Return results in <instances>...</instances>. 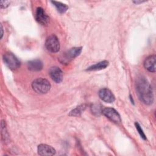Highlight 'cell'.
I'll list each match as a JSON object with an SVG mask.
<instances>
[{
    "label": "cell",
    "mask_w": 156,
    "mask_h": 156,
    "mask_svg": "<svg viewBox=\"0 0 156 156\" xmlns=\"http://www.w3.org/2000/svg\"><path fill=\"white\" fill-rule=\"evenodd\" d=\"M108 66V62L107 60H103L98 62L94 65H93L87 68V71H98L106 68Z\"/></svg>",
    "instance_id": "4fadbf2b"
},
{
    "label": "cell",
    "mask_w": 156,
    "mask_h": 156,
    "mask_svg": "<svg viewBox=\"0 0 156 156\" xmlns=\"http://www.w3.org/2000/svg\"><path fill=\"white\" fill-rule=\"evenodd\" d=\"M85 105H79V106L77 107L76 108L71 110L69 113V115L70 116H80V114L82 113V112L85 110Z\"/></svg>",
    "instance_id": "9a60e30c"
},
{
    "label": "cell",
    "mask_w": 156,
    "mask_h": 156,
    "mask_svg": "<svg viewBox=\"0 0 156 156\" xmlns=\"http://www.w3.org/2000/svg\"><path fill=\"white\" fill-rule=\"evenodd\" d=\"M91 111H92V113H93L94 114L98 115L101 113H102V109L101 108V107L100 105L94 104L91 107Z\"/></svg>",
    "instance_id": "2e32d148"
},
{
    "label": "cell",
    "mask_w": 156,
    "mask_h": 156,
    "mask_svg": "<svg viewBox=\"0 0 156 156\" xmlns=\"http://www.w3.org/2000/svg\"><path fill=\"white\" fill-rule=\"evenodd\" d=\"M135 127H136V129L137 130V131L138 132L139 134L140 135L141 137L143 139V140H146V135L143 130V129H141V126H140V124L138 123V122H135Z\"/></svg>",
    "instance_id": "e0dca14e"
},
{
    "label": "cell",
    "mask_w": 156,
    "mask_h": 156,
    "mask_svg": "<svg viewBox=\"0 0 156 156\" xmlns=\"http://www.w3.org/2000/svg\"><path fill=\"white\" fill-rule=\"evenodd\" d=\"M32 89L40 94H44L48 93L51 89V84L49 82L44 78H37L32 83Z\"/></svg>",
    "instance_id": "3957f363"
},
{
    "label": "cell",
    "mask_w": 156,
    "mask_h": 156,
    "mask_svg": "<svg viewBox=\"0 0 156 156\" xmlns=\"http://www.w3.org/2000/svg\"><path fill=\"white\" fill-rule=\"evenodd\" d=\"M51 2L54 5V6L56 7L57 10L58 12L60 13H65L68 9V6L65 4H63L60 2L57 1H51Z\"/></svg>",
    "instance_id": "5bb4252c"
},
{
    "label": "cell",
    "mask_w": 156,
    "mask_h": 156,
    "mask_svg": "<svg viewBox=\"0 0 156 156\" xmlns=\"http://www.w3.org/2000/svg\"><path fill=\"white\" fill-rule=\"evenodd\" d=\"M35 17L37 21L42 25H45L49 22V16H48L44 9L40 7L37 9Z\"/></svg>",
    "instance_id": "ba28073f"
},
{
    "label": "cell",
    "mask_w": 156,
    "mask_h": 156,
    "mask_svg": "<svg viewBox=\"0 0 156 156\" xmlns=\"http://www.w3.org/2000/svg\"><path fill=\"white\" fill-rule=\"evenodd\" d=\"M43 67L42 62L38 59L32 60L27 63V68L32 71H40L43 69Z\"/></svg>",
    "instance_id": "7c38bea8"
},
{
    "label": "cell",
    "mask_w": 156,
    "mask_h": 156,
    "mask_svg": "<svg viewBox=\"0 0 156 156\" xmlns=\"http://www.w3.org/2000/svg\"><path fill=\"white\" fill-rule=\"evenodd\" d=\"M38 154L40 155H53L55 154V150L52 146L46 144H41L38 146Z\"/></svg>",
    "instance_id": "30bf717a"
},
{
    "label": "cell",
    "mask_w": 156,
    "mask_h": 156,
    "mask_svg": "<svg viewBox=\"0 0 156 156\" xmlns=\"http://www.w3.org/2000/svg\"><path fill=\"white\" fill-rule=\"evenodd\" d=\"M145 1H133L134 3L135 4H140V3H142V2H144Z\"/></svg>",
    "instance_id": "d6986e66"
},
{
    "label": "cell",
    "mask_w": 156,
    "mask_h": 156,
    "mask_svg": "<svg viewBox=\"0 0 156 156\" xmlns=\"http://www.w3.org/2000/svg\"><path fill=\"white\" fill-rule=\"evenodd\" d=\"M82 47H74L62 53L59 57V62L62 64H68L74 58L79 56L82 52Z\"/></svg>",
    "instance_id": "7a4b0ae2"
},
{
    "label": "cell",
    "mask_w": 156,
    "mask_h": 156,
    "mask_svg": "<svg viewBox=\"0 0 156 156\" xmlns=\"http://www.w3.org/2000/svg\"><path fill=\"white\" fill-rule=\"evenodd\" d=\"M4 64L10 69L15 70L20 66V62L18 58L12 52H6L3 55Z\"/></svg>",
    "instance_id": "277c9868"
},
{
    "label": "cell",
    "mask_w": 156,
    "mask_h": 156,
    "mask_svg": "<svg viewBox=\"0 0 156 156\" xmlns=\"http://www.w3.org/2000/svg\"><path fill=\"white\" fill-rule=\"evenodd\" d=\"M99 98L104 102L112 103L115 101V98L112 92L108 88H104L101 89L98 92Z\"/></svg>",
    "instance_id": "52a82bcc"
},
{
    "label": "cell",
    "mask_w": 156,
    "mask_h": 156,
    "mask_svg": "<svg viewBox=\"0 0 156 156\" xmlns=\"http://www.w3.org/2000/svg\"><path fill=\"white\" fill-rule=\"evenodd\" d=\"M45 47L51 52H57L60 49V42L58 38L54 35L48 37L45 41Z\"/></svg>",
    "instance_id": "5b68a950"
},
{
    "label": "cell",
    "mask_w": 156,
    "mask_h": 156,
    "mask_svg": "<svg viewBox=\"0 0 156 156\" xmlns=\"http://www.w3.org/2000/svg\"><path fill=\"white\" fill-rule=\"evenodd\" d=\"M49 74L51 78L56 83H60L63 80V72L60 68L57 66L50 68Z\"/></svg>",
    "instance_id": "9c48e42d"
},
{
    "label": "cell",
    "mask_w": 156,
    "mask_h": 156,
    "mask_svg": "<svg viewBox=\"0 0 156 156\" xmlns=\"http://www.w3.org/2000/svg\"><path fill=\"white\" fill-rule=\"evenodd\" d=\"M135 89L139 99L144 104H152L154 101V94L152 88L143 76H140L136 79Z\"/></svg>",
    "instance_id": "6da1fadb"
},
{
    "label": "cell",
    "mask_w": 156,
    "mask_h": 156,
    "mask_svg": "<svg viewBox=\"0 0 156 156\" xmlns=\"http://www.w3.org/2000/svg\"><path fill=\"white\" fill-rule=\"evenodd\" d=\"M3 36V28H2V26L1 25V38H2Z\"/></svg>",
    "instance_id": "ffe728a7"
},
{
    "label": "cell",
    "mask_w": 156,
    "mask_h": 156,
    "mask_svg": "<svg viewBox=\"0 0 156 156\" xmlns=\"http://www.w3.org/2000/svg\"><path fill=\"white\" fill-rule=\"evenodd\" d=\"M1 9H5L6 8L9 4H10V2L9 1H1Z\"/></svg>",
    "instance_id": "ac0fdd59"
},
{
    "label": "cell",
    "mask_w": 156,
    "mask_h": 156,
    "mask_svg": "<svg viewBox=\"0 0 156 156\" xmlns=\"http://www.w3.org/2000/svg\"><path fill=\"white\" fill-rule=\"evenodd\" d=\"M156 57L155 55H151L147 57L144 62V68L149 72L155 73L156 70Z\"/></svg>",
    "instance_id": "8fae6325"
},
{
    "label": "cell",
    "mask_w": 156,
    "mask_h": 156,
    "mask_svg": "<svg viewBox=\"0 0 156 156\" xmlns=\"http://www.w3.org/2000/svg\"><path fill=\"white\" fill-rule=\"evenodd\" d=\"M102 114H104L107 118L116 124H119L121 122V119L118 112L113 108L105 107L102 109Z\"/></svg>",
    "instance_id": "8992f818"
}]
</instances>
